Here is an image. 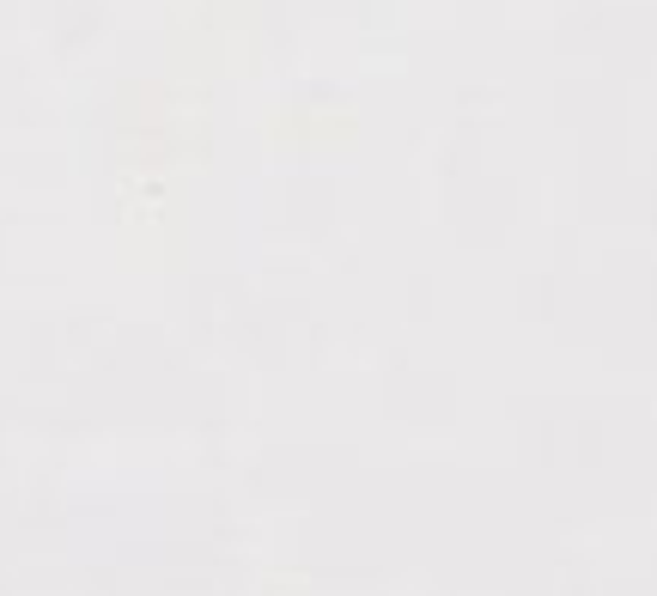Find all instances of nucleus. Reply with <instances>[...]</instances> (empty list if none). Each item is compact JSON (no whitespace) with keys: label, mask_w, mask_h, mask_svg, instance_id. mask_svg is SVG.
Segmentation results:
<instances>
[]
</instances>
